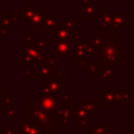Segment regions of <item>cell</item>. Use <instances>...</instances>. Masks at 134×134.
I'll list each match as a JSON object with an SVG mask.
<instances>
[{
  "label": "cell",
  "instance_id": "cell-1",
  "mask_svg": "<svg viewBox=\"0 0 134 134\" xmlns=\"http://www.w3.org/2000/svg\"><path fill=\"white\" fill-rule=\"evenodd\" d=\"M26 113H28V118L31 119L37 126L41 127L48 134H59L63 130L62 127H59L57 122H54L51 118L50 112L44 110L40 107L38 99H35L32 95H29V98L25 100Z\"/></svg>",
  "mask_w": 134,
  "mask_h": 134
},
{
  "label": "cell",
  "instance_id": "cell-2",
  "mask_svg": "<svg viewBox=\"0 0 134 134\" xmlns=\"http://www.w3.org/2000/svg\"><path fill=\"white\" fill-rule=\"evenodd\" d=\"M97 59V66L113 67L124 60V43L119 40L114 42H104L103 45L94 51Z\"/></svg>",
  "mask_w": 134,
  "mask_h": 134
},
{
  "label": "cell",
  "instance_id": "cell-3",
  "mask_svg": "<svg viewBox=\"0 0 134 134\" xmlns=\"http://www.w3.org/2000/svg\"><path fill=\"white\" fill-rule=\"evenodd\" d=\"M20 134H44V130L37 126L31 119L28 117L25 118L23 122L20 124Z\"/></svg>",
  "mask_w": 134,
  "mask_h": 134
},
{
  "label": "cell",
  "instance_id": "cell-4",
  "mask_svg": "<svg viewBox=\"0 0 134 134\" xmlns=\"http://www.w3.org/2000/svg\"><path fill=\"white\" fill-rule=\"evenodd\" d=\"M38 103H39L40 107L43 108L44 110H46L48 112H52L53 110H55L58 108V96L54 94L42 96V97L38 98Z\"/></svg>",
  "mask_w": 134,
  "mask_h": 134
},
{
  "label": "cell",
  "instance_id": "cell-5",
  "mask_svg": "<svg viewBox=\"0 0 134 134\" xmlns=\"http://www.w3.org/2000/svg\"><path fill=\"white\" fill-rule=\"evenodd\" d=\"M43 84L50 90L52 94L57 96L59 94H62V88H63L62 79H59L58 76H50L43 80Z\"/></svg>",
  "mask_w": 134,
  "mask_h": 134
},
{
  "label": "cell",
  "instance_id": "cell-6",
  "mask_svg": "<svg viewBox=\"0 0 134 134\" xmlns=\"http://www.w3.org/2000/svg\"><path fill=\"white\" fill-rule=\"evenodd\" d=\"M112 15L109 8H102V23L100 28L104 32H107L109 36H113L112 32Z\"/></svg>",
  "mask_w": 134,
  "mask_h": 134
},
{
  "label": "cell",
  "instance_id": "cell-7",
  "mask_svg": "<svg viewBox=\"0 0 134 134\" xmlns=\"http://www.w3.org/2000/svg\"><path fill=\"white\" fill-rule=\"evenodd\" d=\"M71 36H72V30L61 25L57 30L53 31V42L54 43H58V42H71L72 41L71 40Z\"/></svg>",
  "mask_w": 134,
  "mask_h": 134
},
{
  "label": "cell",
  "instance_id": "cell-8",
  "mask_svg": "<svg viewBox=\"0 0 134 134\" xmlns=\"http://www.w3.org/2000/svg\"><path fill=\"white\" fill-rule=\"evenodd\" d=\"M62 24L51 15V14H44V20H43V30L44 31H54L57 30Z\"/></svg>",
  "mask_w": 134,
  "mask_h": 134
},
{
  "label": "cell",
  "instance_id": "cell-9",
  "mask_svg": "<svg viewBox=\"0 0 134 134\" xmlns=\"http://www.w3.org/2000/svg\"><path fill=\"white\" fill-rule=\"evenodd\" d=\"M72 42V41H71ZM71 42H58L54 43V51L53 55H71L72 54V46Z\"/></svg>",
  "mask_w": 134,
  "mask_h": 134
},
{
  "label": "cell",
  "instance_id": "cell-10",
  "mask_svg": "<svg viewBox=\"0 0 134 134\" xmlns=\"http://www.w3.org/2000/svg\"><path fill=\"white\" fill-rule=\"evenodd\" d=\"M43 20H44V14H43V8H34L32 9V15L29 21V26L32 27H42L43 25Z\"/></svg>",
  "mask_w": 134,
  "mask_h": 134
},
{
  "label": "cell",
  "instance_id": "cell-11",
  "mask_svg": "<svg viewBox=\"0 0 134 134\" xmlns=\"http://www.w3.org/2000/svg\"><path fill=\"white\" fill-rule=\"evenodd\" d=\"M57 67L54 66H49L46 64H43L42 66L39 67V79L40 80H45L50 76H55L57 73Z\"/></svg>",
  "mask_w": 134,
  "mask_h": 134
},
{
  "label": "cell",
  "instance_id": "cell-12",
  "mask_svg": "<svg viewBox=\"0 0 134 134\" xmlns=\"http://www.w3.org/2000/svg\"><path fill=\"white\" fill-rule=\"evenodd\" d=\"M96 16V6L94 3L83 2L82 4V17L83 18H95Z\"/></svg>",
  "mask_w": 134,
  "mask_h": 134
},
{
  "label": "cell",
  "instance_id": "cell-13",
  "mask_svg": "<svg viewBox=\"0 0 134 134\" xmlns=\"http://www.w3.org/2000/svg\"><path fill=\"white\" fill-rule=\"evenodd\" d=\"M81 106H82L83 109H84L86 112H88L89 114L95 113V112H96V109H97V108H100V105L97 104L94 98H93V99H90V98L82 99Z\"/></svg>",
  "mask_w": 134,
  "mask_h": 134
},
{
  "label": "cell",
  "instance_id": "cell-14",
  "mask_svg": "<svg viewBox=\"0 0 134 134\" xmlns=\"http://www.w3.org/2000/svg\"><path fill=\"white\" fill-rule=\"evenodd\" d=\"M126 18L124 16V14H116V15H112V32L115 34L116 31H118L126 23Z\"/></svg>",
  "mask_w": 134,
  "mask_h": 134
},
{
  "label": "cell",
  "instance_id": "cell-15",
  "mask_svg": "<svg viewBox=\"0 0 134 134\" xmlns=\"http://www.w3.org/2000/svg\"><path fill=\"white\" fill-rule=\"evenodd\" d=\"M116 102V91L115 90H102V103L106 104L107 108L110 107V104Z\"/></svg>",
  "mask_w": 134,
  "mask_h": 134
},
{
  "label": "cell",
  "instance_id": "cell-16",
  "mask_svg": "<svg viewBox=\"0 0 134 134\" xmlns=\"http://www.w3.org/2000/svg\"><path fill=\"white\" fill-rule=\"evenodd\" d=\"M98 74L103 80H114V74H113V67H108V66H103L98 67Z\"/></svg>",
  "mask_w": 134,
  "mask_h": 134
},
{
  "label": "cell",
  "instance_id": "cell-17",
  "mask_svg": "<svg viewBox=\"0 0 134 134\" xmlns=\"http://www.w3.org/2000/svg\"><path fill=\"white\" fill-rule=\"evenodd\" d=\"M133 98V94L129 92V90H119L116 91V102L126 104L129 102V99Z\"/></svg>",
  "mask_w": 134,
  "mask_h": 134
},
{
  "label": "cell",
  "instance_id": "cell-18",
  "mask_svg": "<svg viewBox=\"0 0 134 134\" xmlns=\"http://www.w3.org/2000/svg\"><path fill=\"white\" fill-rule=\"evenodd\" d=\"M110 131V124H99L95 125V128L91 130V134H106Z\"/></svg>",
  "mask_w": 134,
  "mask_h": 134
},
{
  "label": "cell",
  "instance_id": "cell-19",
  "mask_svg": "<svg viewBox=\"0 0 134 134\" xmlns=\"http://www.w3.org/2000/svg\"><path fill=\"white\" fill-rule=\"evenodd\" d=\"M77 121H76V126L77 127H89L90 126V121H91V114H87L84 116H79L76 117Z\"/></svg>",
  "mask_w": 134,
  "mask_h": 134
},
{
  "label": "cell",
  "instance_id": "cell-20",
  "mask_svg": "<svg viewBox=\"0 0 134 134\" xmlns=\"http://www.w3.org/2000/svg\"><path fill=\"white\" fill-rule=\"evenodd\" d=\"M32 44H34V46H35L36 48H38V49H39L40 51H42V52H44V51H46V50L48 49V43H47L46 41H44L43 37H40L39 40H38L37 42H32Z\"/></svg>",
  "mask_w": 134,
  "mask_h": 134
},
{
  "label": "cell",
  "instance_id": "cell-21",
  "mask_svg": "<svg viewBox=\"0 0 134 134\" xmlns=\"http://www.w3.org/2000/svg\"><path fill=\"white\" fill-rule=\"evenodd\" d=\"M61 23H62V26H64L66 28H69V29H72V28H75L76 27L77 20H76V18H72V19H66V18H64Z\"/></svg>",
  "mask_w": 134,
  "mask_h": 134
},
{
  "label": "cell",
  "instance_id": "cell-22",
  "mask_svg": "<svg viewBox=\"0 0 134 134\" xmlns=\"http://www.w3.org/2000/svg\"><path fill=\"white\" fill-rule=\"evenodd\" d=\"M104 42H105V39H104L103 37H94V38L92 39V44H91L93 50H94V51L97 50V49L103 45Z\"/></svg>",
  "mask_w": 134,
  "mask_h": 134
},
{
  "label": "cell",
  "instance_id": "cell-23",
  "mask_svg": "<svg viewBox=\"0 0 134 134\" xmlns=\"http://www.w3.org/2000/svg\"><path fill=\"white\" fill-rule=\"evenodd\" d=\"M62 104L64 109H71V96L70 94H63L62 96Z\"/></svg>",
  "mask_w": 134,
  "mask_h": 134
},
{
  "label": "cell",
  "instance_id": "cell-24",
  "mask_svg": "<svg viewBox=\"0 0 134 134\" xmlns=\"http://www.w3.org/2000/svg\"><path fill=\"white\" fill-rule=\"evenodd\" d=\"M0 102H1L2 104H4V105H7V106H8V105H10V104H14V103H15V99L12 98L9 94L3 93L2 96L0 97Z\"/></svg>",
  "mask_w": 134,
  "mask_h": 134
},
{
  "label": "cell",
  "instance_id": "cell-25",
  "mask_svg": "<svg viewBox=\"0 0 134 134\" xmlns=\"http://www.w3.org/2000/svg\"><path fill=\"white\" fill-rule=\"evenodd\" d=\"M5 112H6V116H7V117L13 118V117H15V116L20 112V109H18V108H10L9 106H7Z\"/></svg>",
  "mask_w": 134,
  "mask_h": 134
},
{
  "label": "cell",
  "instance_id": "cell-26",
  "mask_svg": "<svg viewBox=\"0 0 134 134\" xmlns=\"http://www.w3.org/2000/svg\"><path fill=\"white\" fill-rule=\"evenodd\" d=\"M57 63H58V59L55 55H51V57H46V60H45V63L46 65H49V66H54L57 67Z\"/></svg>",
  "mask_w": 134,
  "mask_h": 134
},
{
  "label": "cell",
  "instance_id": "cell-27",
  "mask_svg": "<svg viewBox=\"0 0 134 134\" xmlns=\"http://www.w3.org/2000/svg\"><path fill=\"white\" fill-rule=\"evenodd\" d=\"M1 25H2V27H7V28H10V27H15V23H13L10 20H8L7 18H2L1 19Z\"/></svg>",
  "mask_w": 134,
  "mask_h": 134
},
{
  "label": "cell",
  "instance_id": "cell-28",
  "mask_svg": "<svg viewBox=\"0 0 134 134\" xmlns=\"http://www.w3.org/2000/svg\"><path fill=\"white\" fill-rule=\"evenodd\" d=\"M5 18H7L8 20H10V21H12L13 23H15V24L20 21V16L17 15V14H6Z\"/></svg>",
  "mask_w": 134,
  "mask_h": 134
},
{
  "label": "cell",
  "instance_id": "cell-29",
  "mask_svg": "<svg viewBox=\"0 0 134 134\" xmlns=\"http://www.w3.org/2000/svg\"><path fill=\"white\" fill-rule=\"evenodd\" d=\"M24 70H25V74H24V77H25L26 80H28V77H29L30 75H32V74H34V70H31V69H30V67H29L28 65L24 66Z\"/></svg>",
  "mask_w": 134,
  "mask_h": 134
},
{
  "label": "cell",
  "instance_id": "cell-30",
  "mask_svg": "<svg viewBox=\"0 0 134 134\" xmlns=\"http://www.w3.org/2000/svg\"><path fill=\"white\" fill-rule=\"evenodd\" d=\"M25 43H31L34 42V32H25Z\"/></svg>",
  "mask_w": 134,
  "mask_h": 134
},
{
  "label": "cell",
  "instance_id": "cell-31",
  "mask_svg": "<svg viewBox=\"0 0 134 134\" xmlns=\"http://www.w3.org/2000/svg\"><path fill=\"white\" fill-rule=\"evenodd\" d=\"M1 134H15V130L13 128H1Z\"/></svg>",
  "mask_w": 134,
  "mask_h": 134
},
{
  "label": "cell",
  "instance_id": "cell-32",
  "mask_svg": "<svg viewBox=\"0 0 134 134\" xmlns=\"http://www.w3.org/2000/svg\"><path fill=\"white\" fill-rule=\"evenodd\" d=\"M81 37H82V32L72 34V36H71V40H72L73 42H80V41H81Z\"/></svg>",
  "mask_w": 134,
  "mask_h": 134
},
{
  "label": "cell",
  "instance_id": "cell-33",
  "mask_svg": "<svg viewBox=\"0 0 134 134\" xmlns=\"http://www.w3.org/2000/svg\"><path fill=\"white\" fill-rule=\"evenodd\" d=\"M0 35H1L2 37H8V36L10 35L9 28H7V27H2V29H1V31H0Z\"/></svg>",
  "mask_w": 134,
  "mask_h": 134
},
{
  "label": "cell",
  "instance_id": "cell-34",
  "mask_svg": "<svg viewBox=\"0 0 134 134\" xmlns=\"http://www.w3.org/2000/svg\"><path fill=\"white\" fill-rule=\"evenodd\" d=\"M68 72L67 70H57V73H55V76H58L59 79H62L64 75H66Z\"/></svg>",
  "mask_w": 134,
  "mask_h": 134
},
{
  "label": "cell",
  "instance_id": "cell-35",
  "mask_svg": "<svg viewBox=\"0 0 134 134\" xmlns=\"http://www.w3.org/2000/svg\"><path fill=\"white\" fill-rule=\"evenodd\" d=\"M4 91H5V85L1 84V82H0V97L2 96V94L4 93Z\"/></svg>",
  "mask_w": 134,
  "mask_h": 134
},
{
  "label": "cell",
  "instance_id": "cell-36",
  "mask_svg": "<svg viewBox=\"0 0 134 134\" xmlns=\"http://www.w3.org/2000/svg\"><path fill=\"white\" fill-rule=\"evenodd\" d=\"M88 1H90V0H83V2H88Z\"/></svg>",
  "mask_w": 134,
  "mask_h": 134
},
{
  "label": "cell",
  "instance_id": "cell-37",
  "mask_svg": "<svg viewBox=\"0 0 134 134\" xmlns=\"http://www.w3.org/2000/svg\"><path fill=\"white\" fill-rule=\"evenodd\" d=\"M0 65H1V62H0Z\"/></svg>",
  "mask_w": 134,
  "mask_h": 134
}]
</instances>
